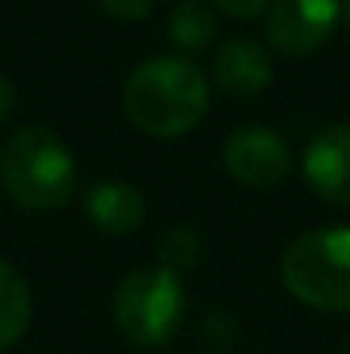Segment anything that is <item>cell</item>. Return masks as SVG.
<instances>
[{
  "label": "cell",
  "mask_w": 350,
  "mask_h": 354,
  "mask_svg": "<svg viewBox=\"0 0 350 354\" xmlns=\"http://www.w3.org/2000/svg\"><path fill=\"white\" fill-rule=\"evenodd\" d=\"M210 80L186 55L141 62L124 83V114L151 138H179L210 111Z\"/></svg>",
  "instance_id": "cell-1"
},
{
  "label": "cell",
  "mask_w": 350,
  "mask_h": 354,
  "mask_svg": "<svg viewBox=\"0 0 350 354\" xmlns=\"http://www.w3.org/2000/svg\"><path fill=\"white\" fill-rule=\"evenodd\" d=\"M76 158L66 141L41 127H17L0 148V186L24 210H62L76 196Z\"/></svg>",
  "instance_id": "cell-2"
},
{
  "label": "cell",
  "mask_w": 350,
  "mask_h": 354,
  "mask_svg": "<svg viewBox=\"0 0 350 354\" xmlns=\"http://www.w3.org/2000/svg\"><path fill=\"white\" fill-rule=\"evenodd\" d=\"M282 282L309 310L350 313V227L299 234L282 254Z\"/></svg>",
  "instance_id": "cell-3"
},
{
  "label": "cell",
  "mask_w": 350,
  "mask_h": 354,
  "mask_svg": "<svg viewBox=\"0 0 350 354\" xmlns=\"http://www.w3.org/2000/svg\"><path fill=\"white\" fill-rule=\"evenodd\" d=\"M186 310H189V296L182 289V279L162 265L124 275L114 292L117 327L137 348L168 344L182 330Z\"/></svg>",
  "instance_id": "cell-4"
},
{
  "label": "cell",
  "mask_w": 350,
  "mask_h": 354,
  "mask_svg": "<svg viewBox=\"0 0 350 354\" xmlns=\"http://www.w3.org/2000/svg\"><path fill=\"white\" fill-rule=\"evenodd\" d=\"M340 21V0H271L264 35L278 55L302 59L323 48Z\"/></svg>",
  "instance_id": "cell-5"
},
{
  "label": "cell",
  "mask_w": 350,
  "mask_h": 354,
  "mask_svg": "<svg viewBox=\"0 0 350 354\" xmlns=\"http://www.w3.org/2000/svg\"><path fill=\"white\" fill-rule=\"evenodd\" d=\"M224 169L233 183L247 189H271L292 172V148L278 131L247 124L227 138Z\"/></svg>",
  "instance_id": "cell-6"
},
{
  "label": "cell",
  "mask_w": 350,
  "mask_h": 354,
  "mask_svg": "<svg viewBox=\"0 0 350 354\" xmlns=\"http://www.w3.org/2000/svg\"><path fill=\"white\" fill-rule=\"evenodd\" d=\"M302 176L309 189L337 207H350V124H330L302 151Z\"/></svg>",
  "instance_id": "cell-7"
},
{
  "label": "cell",
  "mask_w": 350,
  "mask_h": 354,
  "mask_svg": "<svg viewBox=\"0 0 350 354\" xmlns=\"http://www.w3.org/2000/svg\"><path fill=\"white\" fill-rule=\"evenodd\" d=\"M210 76H213L220 93H227L233 100H251V97L268 90V83L275 76V66H271V55L261 41L231 38L213 52Z\"/></svg>",
  "instance_id": "cell-8"
},
{
  "label": "cell",
  "mask_w": 350,
  "mask_h": 354,
  "mask_svg": "<svg viewBox=\"0 0 350 354\" xmlns=\"http://www.w3.org/2000/svg\"><path fill=\"white\" fill-rule=\"evenodd\" d=\"M83 210L90 224L104 234H130L144 224V196L127 183H97L83 196Z\"/></svg>",
  "instance_id": "cell-9"
},
{
  "label": "cell",
  "mask_w": 350,
  "mask_h": 354,
  "mask_svg": "<svg viewBox=\"0 0 350 354\" xmlns=\"http://www.w3.org/2000/svg\"><path fill=\"white\" fill-rule=\"evenodd\" d=\"M220 35V17L210 0H179L168 14V38L179 52H206Z\"/></svg>",
  "instance_id": "cell-10"
},
{
  "label": "cell",
  "mask_w": 350,
  "mask_h": 354,
  "mask_svg": "<svg viewBox=\"0 0 350 354\" xmlns=\"http://www.w3.org/2000/svg\"><path fill=\"white\" fill-rule=\"evenodd\" d=\"M31 324V289L21 272L0 261V354L10 351Z\"/></svg>",
  "instance_id": "cell-11"
},
{
  "label": "cell",
  "mask_w": 350,
  "mask_h": 354,
  "mask_svg": "<svg viewBox=\"0 0 350 354\" xmlns=\"http://www.w3.org/2000/svg\"><path fill=\"white\" fill-rule=\"evenodd\" d=\"M200 261V237L193 227H172L158 241V265L175 272L182 279V272H189Z\"/></svg>",
  "instance_id": "cell-12"
},
{
  "label": "cell",
  "mask_w": 350,
  "mask_h": 354,
  "mask_svg": "<svg viewBox=\"0 0 350 354\" xmlns=\"http://www.w3.org/2000/svg\"><path fill=\"white\" fill-rule=\"evenodd\" d=\"M97 3L117 21H144L158 7V0H97Z\"/></svg>",
  "instance_id": "cell-13"
},
{
  "label": "cell",
  "mask_w": 350,
  "mask_h": 354,
  "mask_svg": "<svg viewBox=\"0 0 350 354\" xmlns=\"http://www.w3.org/2000/svg\"><path fill=\"white\" fill-rule=\"evenodd\" d=\"M210 3H213L217 10L231 14V17H257V14L268 10L271 0H210Z\"/></svg>",
  "instance_id": "cell-14"
},
{
  "label": "cell",
  "mask_w": 350,
  "mask_h": 354,
  "mask_svg": "<svg viewBox=\"0 0 350 354\" xmlns=\"http://www.w3.org/2000/svg\"><path fill=\"white\" fill-rule=\"evenodd\" d=\"M14 107H17V90H14V83L0 73V124L14 114Z\"/></svg>",
  "instance_id": "cell-15"
},
{
  "label": "cell",
  "mask_w": 350,
  "mask_h": 354,
  "mask_svg": "<svg viewBox=\"0 0 350 354\" xmlns=\"http://www.w3.org/2000/svg\"><path fill=\"white\" fill-rule=\"evenodd\" d=\"M340 21H344V28H347V35H350V0L340 3Z\"/></svg>",
  "instance_id": "cell-16"
}]
</instances>
